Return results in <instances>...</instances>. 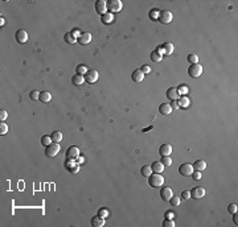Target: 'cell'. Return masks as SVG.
Returning a JSON list of instances; mask_svg holds the SVG:
<instances>
[{
	"mask_svg": "<svg viewBox=\"0 0 238 227\" xmlns=\"http://www.w3.org/2000/svg\"><path fill=\"white\" fill-rule=\"evenodd\" d=\"M148 184L151 188H161L164 184V177L161 176V173H152L148 177Z\"/></svg>",
	"mask_w": 238,
	"mask_h": 227,
	"instance_id": "cell-1",
	"label": "cell"
},
{
	"mask_svg": "<svg viewBox=\"0 0 238 227\" xmlns=\"http://www.w3.org/2000/svg\"><path fill=\"white\" fill-rule=\"evenodd\" d=\"M123 8V4L121 0H109L107 3V11L114 13V12H121Z\"/></svg>",
	"mask_w": 238,
	"mask_h": 227,
	"instance_id": "cell-2",
	"label": "cell"
},
{
	"mask_svg": "<svg viewBox=\"0 0 238 227\" xmlns=\"http://www.w3.org/2000/svg\"><path fill=\"white\" fill-rule=\"evenodd\" d=\"M188 74H189V77H192V78H198L202 74V66L200 63H193V65L189 66Z\"/></svg>",
	"mask_w": 238,
	"mask_h": 227,
	"instance_id": "cell-3",
	"label": "cell"
},
{
	"mask_svg": "<svg viewBox=\"0 0 238 227\" xmlns=\"http://www.w3.org/2000/svg\"><path fill=\"white\" fill-rule=\"evenodd\" d=\"M60 149H61V145H60V143H52L50 145L46 147L45 153H46L48 157H56V154L60 152Z\"/></svg>",
	"mask_w": 238,
	"mask_h": 227,
	"instance_id": "cell-4",
	"label": "cell"
},
{
	"mask_svg": "<svg viewBox=\"0 0 238 227\" xmlns=\"http://www.w3.org/2000/svg\"><path fill=\"white\" fill-rule=\"evenodd\" d=\"M65 156H66L67 160H74L75 161L78 158V156H79V149L75 145H71V147H69V148H67Z\"/></svg>",
	"mask_w": 238,
	"mask_h": 227,
	"instance_id": "cell-5",
	"label": "cell"
},
{
	"mask_svg": "<svg viewBox=\"0 0 238 227\" xmlns=\"http://www.w3.org/2000/svg\"><path fill=\"white\" fill-rule=\"evenodd\" d=\"M98 78H99V74H98L97 70H89L85 74V82L90 83V85H93V83L97 82Z\"/></svg>",
	"mask_w": 238,
	"mask_h": 227,
	"instance_id": "cell-6",
	"label": "cell"
},
{
	"mask_svg": "<svg viewBox=\"0 0 238 227\" xmlns=\"http://www.w3.org/2000/svg\"><path fill=\"white\" fill-rule=\"evenodd\" d=\"M172 19H173V15H172V12H169V11H161L160 12V15H159V21L163 23V24H169L171 21H172Z\"/></svg>",
	"mask_w": 238,
	"mask_h": 227,
	"instance_id": "cell-7",
	"label": "cell"
},
{
	"mask_svg": "<svg viewBox=\"0 0 238 227\" xmlns=\"http://www.w3.org/2000/svg\"><path fill=\"white\" fill-rule=\"evenodd\" d=\"M193 165L192 164H188V162H185V164H181L179 166V173L182 174V176H190V174L193 173Z\"/></svg>",
	"mask_w": 238,
	"mask_h": 227,
	"instance_id": "cell-8",
	"label": "cell"
},
{
	"mask_svg": "<svg viewBox=\"0 0 238 227\" xmlns=\"http://www.w3.org/2000/svg\"><path fill=\"white\" fill-rule=\"evenodd\" d=\"M95 11H97V13L99 15H105L107 11V2L105 0H97L95 2Z\"/></svg>",
	"mask_w": 238,
	"mask_h": 227,
	"instance_id": "cell-9",
	"label": "cell"
},
{
	"mask_svg": "<svg viewBox=\"0 0 238 227\" xmlns=\"http://www.w3.org/2000/svg\"><path fill=\"white\" fill-rule=\"evenodd\" d=\"M205 196V189L202 186H196L190 190V197L196 198V200H200V198H204Z\"/></svg>",
	"mask_w": 238,
	"mask_h": 227,
	"instance_id": "cell-10",
	"label": "cell"
},
{
	"mask_svg": "<svg viewBox=\"0 0 238 227\" xmlns=\"http://www.w3.org/2000/svg\"><path fill=\"white\" fill-rule=\"evenodd\" d=\"M65 166L71 174H75L79 172V164H77V161H74V160H67L65 162Z\"/></svg>",
	"mask_w": 238,
	"mask_h": 227,
	"instance_id": "cell-11",
	"label": "cell"
},
{
	"mask_svg": "<svg viewBox=\"0 0 238 227\" xmlns=\"http://www.w3.org/2000/svg\"><path fill=\"white\" fill-rule=\"evenodd\" d=\"M15 38L19 44H25L28 41V33L24 29H19L15 34Z\"/></svg>",
	"mask_w": 238,
	"mask_h": 227,
	"instance_id": "cell-12",
	"label": "cell"
},
{
	"mask_svg": "<svg viewBox=\"0 0 238 227\" xmlns=\"http://www.w3.org/2000/svg\"><path fill=\"white\" fill-rule=\"evenodd\" d=\"M131 78H132L134 82L140 83V82H143V79H144V73H143L140 69H136V70L132 71V75H131Z\"/></svg>",
	"mask_w": 238,
	"mask_h": 227,
	"instance_id": "cell-13",
	"label": "cell"
},
{
	"mask_svg": "<svg viewBox=\"0 0 238 227\" xmlns=\"http://www.w3.org/2000/svg\"><path fill=\"white\" fill-rule=\"evenodd\" d=\"M173 193H172V189L171 188H161L160 190V197L163 201H169L172 198Z\"/></svg>",
	"mask_w": 238,
	"mask_h": 227,
	"instance_id": "cell-14",
	"label": "cell"
},
{
	"mask_svg": "<svg viewBox=\"0 0 238 227\" xmlns=\"http://www.w3.org/2000/svg\"><path fill=\"white\" fill-rule=\"evenodd\" d=\"M90 41H91V34L87 33V32H83V33H81L79 38L77 40V42L81 44V45H87V44H90Z\"/></svg>",
	"mask_w": 238,
	"mask_h": 227,
	"instance_id": "cell-15",
	"label": "cell"
},
{
	"mask_svg": "<svg viewBox=\"0 0 238 227\" xmlns=\"http://www.w3.org/2000/svg\"><path fill=\"white\" fill-rule=\"evenodd\" d=\"M159 153H160V156H171V153H172V145L163 144L159 148Z\"/></svg>",
	"mask_w": 238,
	"mask_h": 227,
	"instance_id": "cell-16",
	"label": "cell"
},
{
	"mask_svg": "<svg viewBox=\"0 0 238 227\" xmlns=\"http://www.w3.org/2000/svg\"><path fill=\"white\" fill-rule=\"evenodd\" d=\"M167 98H168L169 101H177L179 94H177L176 87H169V89L167 90Z\"/></svg>",
	"mask_w": 238,
	"mask_h": 227,
	"instance_id": "cell-17",
	"label": "cell"
},
{
	"mask_svg": "<svg viewBox=\"0 0 238 227\" xmlns=\"http://www.w3.org/2000/svg\"><path fill=\"white\" fill-rule=\"evenodd\" d=\"M151 168H152V173H161L164 170V165L161 164V161H153L151 164Z\"/></svg>",
	"mask_w": 238,
	"mask_h": 227,
	"instance_id": "cell-18",
	"label": "cell"
},
{
	"mask_svg": "<svg viewBox=\"0 0 238 227\" xmlns=\"http://www.w3.org/2000/svg\"><path fill=\"white\" fill-rule=\"evenodd\" d=\"M91 226L93 227H103L105 226V218H102V217H94L93 219H91Z\"/></svg>",
	"mask_w": 238,
	"mask_h": 227,
	"instance_id": "cell-19",
	"label": "cell"
},
{
	"mask_svg": "<svg viewBox=\"0 0 238 227\" xmlns=\"http://www.w3.org/2000/svg\"><path fill=\"white\" fill-rule=\"evenodd\" d=\"M71 82H73V85H75V86L82 85V83H85V75H81V74H74V75H73V78H71Z\"/></svg>",
	"mask_w": 238,
	"mask_h": 227,
	"instance_id": "cell-20",
	"label": "cell"
},
{
	"mask_svg": "<svg viewBox=\"0 0 238 227\" xmlns=\"http://www.w3.org/2000/svg\"><path fill=\"white\" fill-rule=\"evenodd\" d=\"M38 99H40V102H42V103H49L52 101V95L49 91H41Z\"/></svg>",
	"mask_w": 238,
	"mask_h": 227,
	"instance_id": "cell-21",
	"label": "cell"
},
{
	"mask_svg": "<svg viewBox=\"0 0 238 227\" xmlns=\"http://www.w3.org/2000/svg\"><path fill=\"white\" fill-rule=\"evenodd\" d=\"M159 111H160V114H163V115H169L172 112V108H171L169 103H163V105H160V107H159Z\"/></svg>",
	"mask_w": 238,
	"mask_h": 227,
	"instance_id": "cell-22",
	"label": "cell"
},
{
	"mask_svg": "<svg viewBox=\"0 0 238 227\" xmlns=\"http://www.w3.org/2000/svg\"><path fill=\"white\" fill-rule=\"evenodd\" d=\"M206 168V162L204 160H197V161H194V164H193V169L194 170H198V172H202V170H205Z\"/></svg>",
	"mask_w": 238,
	"mask_h": 227,
	"instance_id": "cell-23",
	"label": "cell"
},
{
	"mask_svg": "<svg viewBox=\"0 0 238 227\" xmlns=\"http://www.w3.org/2000/svg\"><path fill=\"white\" fill-rule=\"evenodd\" d=\"M177 103H179L180 107H182V108H186V107H189L190 101H189V98L186 97V95H182V97H180V99L177 101Z\"/></svg>",
	"mask_w": 238,
	"mask_h": 227,
	"instance_id": "cell-24",
	"label": "cell"
},
{
	"mask_svg": "<svg viewBox=\"0 0 238 227\" xmlns=\"http://www.w3.org/2000/svg\"><path fill=\"white\" fill-rule=\"evenodd\" d=\"M114 21V15L111 12H106L105 15H102V23L103 24H111Z\"/></svg>",
	"mask_w": 238,
	"mask_h": 227,
	"instance_id": "cell-25",
	"label": "cell"
},
{
	"mask_svg": "<svg viewBox=\"0 0 238 227\" xmlns=\"http://www.w3.org/2000/svg\"><path fill=\"white\" fill-rule=\"evenodd\" d=\"M140 174H142L143 177H150L151 174H152V168H151V165H144V166H142Z\"/></svg>",
	"mask_w": 238,
	"mask_h": 227,
	"instance_id": "cell-26",
	"label": "cell"
},
{
	"mask_svg": "<svg viewBox=\"0 0 238 227\" xmlns=\"http://www.w3.org/2000/svg\"><path fill=\"white\" fill-rule=\"evenodd\" d=\"M163 49H164V54L169 55V54H172V53H173L175 46H173V44H171V42H165L164 45H163Z\"/></svg>",
	"mask_w": 238,
	"mask_h": 227,
	"instance_id": "cell-27",
	"label": "cell"
},
{
	"mask_svg": "<svg viewBox=\"0 0 238 227\" xmlns=\"http://www.w3.org/2000/svg\"><path fill=\"white\" fill-rule=\"evenodd\" d=\"M161 59H163V54L159 53L157 50H153L152 53H151V61H153V62H160Z\"/></svg>",
	"mask_w": 238,
	"mask_h": 227,
	"instance_id": "cell-28",
	"label": "cell"
},
{
	"mask_svg": "<svg viewBox=\"0 0 238 227\" xmlns=\"http://www.w3.org/2000/svg\"><path fill=\"white\" fill-rule=\"evenodd\" d=\"M50 137H52V141L53 143H60L62 140V133L60 132V131H54V132L50 135Z\"/></svg>",
	"mask_w": 238,
	"mask_h": 227,
	"instance_id": "cell-29",
	"label": "cell"
},
{
	"mask_svg": "<svg viewBox=\"0 0 238 227\" xmlns=\"http://www.w3.org/2000/svg\"><path fill=\"white\" fill-rule=\"evenodd\" d=\"M176 89H177V94H179V97H182V95H186V94L189 93L188 86H185V85H181V86L176 87Z\"/></svg>",
	"mask_w": 238,
	"mask_h": 227,
	"instance_id": "cell-30",
	"label": "cell"
},
{
	"mask_svg": "<svg viewBox=\"0 0 238 227\" xmlns=\"http://www.w3.org/2000/svg\"><path fill=\"white\" fill-rule=\"evenodd\" d=\"M63 38H65V41L67 44H75V42H77V38H75L71 33H66L65 36H63Z\"/></svg>",
	"mask_w": 238,
	"mask_h": 227,
	"instance_id": "cell-31",
	"label": "cell"
},
{
	"mask_svg": "<svg viewBox=\"0 0 238 227\" xmlns=\"http://www.w3.org/2000/svg\"><path fill=\"white\" fill-rule=\"evenodd\" d=\"M186 59H188V62L190 63V65H193V63H198V57H197V54H193V53L189 54Z\"/></svg>",
	"mask_w": 238,
	"mask_h": 227,
	"instance_id": "cell-32",
	"label": "cell"
},
{
	"mask_svg": "<svg viewBox=\"0 0 238 227\" xmlns=\"http://www.w3.org/2000/svg\"><path fill=\"white\" fill-rule=\"evenodd\" d=\"M161 164L164 165V166H171V165H172V158H171L169 156H163Z\"/></svg>",
	"mask_w": 238,
	"mask_h": 227,
	"instance_id": "cell-33",
	"label": "cell"
},
{
	"mask_svg": "<svg viewBox=\"0 0 238 227\" xmlns=\"http://www.w3.org/2000/svg\"><path fill=\"white\" fill-rule=\"evenodd\" d=\"M87 71H89V70H87V67H86L85 65H78V66H77V74L85 75Z\"/></svg>",
	"mask_w": 238,
	"mask_h": 227,
	"instance_id": "cell-34",
	"label": "cell"
},
{
	"mask_svg": "<svg viewBox=\"0 0 238 227\" xmlns=\"http://www.w3.org/2000/svg\"><path fill=\"white\" fill-rule=\"evenodd\" d=\"M52 143H53V141H52V137L50 136H42L41 137V144L44 145V147H48V145H50L52 144Z\"/></svg>",
	"mask_w": 238,
	"mask_h": 227,
	"instance_id": "cell-35",
	"label": "cell"
},
{
	"mask_svg": "<svg viewBox=\"0 0 238 227\" xmlns=\"http://www.w3.org/2000/svg\"><path fill=\"white\" fill-rule=\"evenodd\" d=\"M180 200H181V198H180V197H176V196H172V198H171V200H169L168 202H169V204H171V205H172V206H179V205H180Z\"/></svg>",
	"mask_w": 238,
	"mask_h": 227,
	"instance_id": "cell-36",
	"label": "cell"
},
{
	"mask_svg": "<svg viewBox=\"0 0 238 227\" xmlns=\"http://www.w3.org/2000/svg\"><path fill=\"white\" fill-rule=\"evenodd\" d=\"M159 15H160V11L159 9H152L150 11V17L152 20H157L159 19Z\"/></svg>",
	"mask_w": 238,
	"mask_h": 227,
	"instance_id": "cell-37",
	"label": "cell"
},
{
	"mask_svg": "<svg viewBox=\"0 0 238 227\" xmlns=\"http://www.w3.org/2000/svg\"><path fill=\"white\" fill-rule=\"evenodd\" d=\"M7 132H8V126L5 124L4 122H2V124H0V135H7Z\"/></svg>",
	"mask_w": 238,
	"mask_h": 227,
	"instance_id": "cell-38",
	"label": "cell"
},
{
	"mask_svg": "<svg viewBox=\"0 0 238 227\" xmlns=\"http://www.w3.org/2000/svg\"><path fill=\"white\" fill-rule=\"evenodd\" d=\"M237 210H238V206H237L236 204H230V205L228 206V211H229L230 214H236Z\"/></svg>",
	"mask_w": 238,
	"mask_h": 227,
	"instance_id": "cell-39",
	"label": "cell"
},
{
	"mask_svg": "<svg viewBox=\"0 0 238 227\" xmlns=\"http://www.w3.org/2000/svg\"><path fill=\"white\" fill-rule=\"evenodd\" d=\"M163 227H175V222L173 219H164V222H163Z\"/></svg>",
	"mask_w": 238,
	"mask_h": 227,
	"instance_id": "cell-40",
	"label": "cell"
},
{
	"mask_svg": "<svg viewBox=\"0 0 238 227\" xmlns=\"http://www.w3.org/2000/svg\"><path fill=\"white\" fill-rule=\"evenodd\" d=\"M29 98L32 99V101H36V99H38L40 98V91H31V94H29Z\"/></svg>",
	"mask_w": 238,
	"mask_h": 227,
	"instance_id": "cell-41",
	"label": "cell"
},
{
	"mask_svg": "<svg viewBox=\"0 0 238 227\" xmlns=\"http://www.w3.org/2000/svg\"><path fill=\"white\" fill-rule=\"evenodd\" d=\"M98 215L102 217V218H107V215H109V211H107L106 209H101V210L98 211Z\"/></svg>",
	"mask_w": 238,
	"mask_h": 227,
	"instance_id": "cell-42",
	"label": "cell"
},
{
	"mask_svg": "<svg viewBox=\"0 0 238 227\" xmlns=\"http://www.w3.org/2000/svg\"><path fill=\"white\" fill-rule=\"evenodd\" d=\"M190 176H192L193 178H194V180H200V178H201V172H198V170H193V173L192 174H190Z\"/></svg>",
	"mask_w": 238,
	"mask_h": 227,
	"instance_id": "cell-43",
	"label": "cell"
},
{
	"mask_svg": "<svg viewBox=\"0 0 238 227\" xmlns=\"http://www.w3.org/2000/svg\"><path fill=\"white\" fill-rule=\"evenodd\" d=\"M70 33H71V34H73V36H74V37H75V38H77V40L79 38V36H81V32H79V29H78V28H74V29H73V30H71V32H70Z\"/></svg>",
	"mask_w": 238,
	"mask_h": 227,
	"instance_id": "cell-44",
	"label": "cell"
},
{
	"mask_svg": "<svg viewBox=\"0 0 238 227\" xmlns=\"http://www.w3.org/2000/svg\"><path fill=\"white\" fill-rule=\"evenodd\" d=\"M140 70H142L144 74H148V73H151V71H152V70H151V67H150L148 65H143V66L140 67Z\"/></svg>",
	"mask_w": 238,
	"mask_h": 227,
	"instance_id": "cell-45",
	"label": "cell"
},
{
	"mask_svg": "<svg viewBox=\"0 0 238 227\" xmlns=\"http://www.w3.org/2000/svg\"><path fill=\"white\" fill-rule=\"evenodd\" d=\"M7 116H8V112H7L5 110H2V111H0V120L4 122V120L7 119Z\"/></svg>",
	"mask_w": 238,
	"mask_h": 227,
	"instance_id": "cell-46",
	"label": "cell"
},
{
	"mask_svg": "<svg viewBox=\"0 0 238 227\" xmlns=\"http://www.w3.org/2000/svg\"><path fill=\"white\" fill-rule=\"evenodd\" d=\"M180 198H182V200H189L190 198V192H188V190H185V192H182L181 193V197Z\"/></svg>",
	"mask_w": 238,
	"mask_h": 227,
	"instance_id": "cell-47",
	"label": "cell"
},
{
	"mask_svg": "<svg viewBox=\"0 0 238 227\" xmlns=\"http://www.w3.org/2000/svg\"><path fill=\"white\" fill-rule=\"evenodd\" d=\"M171 108H172V111H173V110H179V108H180V106H179L177 101H172V105H171Z\"/></svg>",
	"mask_w": 238,
	"mask_h": 227,
	"instance_id": "cell-48",
	"label": "cell"
},
{
	"mask_svg": "<svg viewBox=\"0 0 238 227\" xmlns=\"http://www.w3.org/2000/svg\"><path fill=\"white\" fill-rule=\"evenodd\" d=\"M173 217H175V214H173L172 211H168V213L165 214V218H167V219H173Z\"/></svg>",
	"mask_w": 238,
	"mask_h": 227,
	"instance_id": "cell-49",
	"label": "cell"
},
{
	"mask_svg": "<svg viewBox=\"0 0 238 227\" xmlns=\"http://www.w3.org/2000/svg\"><path fill=\"white\" fill-rule=\"evenodd\" d=\"M75 161H77V164H82V162H83V157L82 156H78V158Z\"/></svg>",
	"mask_w": 238,
	"mask_h": 227,
	"instance_id": "cell-50",
	"label": "cell"
},
{
	"mask_svg": "<svg viewBox=\"0 0 238 227\" xmlns=\"http://www.w3.org/2000/svg\"><path fill=\"white\" fill-rule=\"evenodd\" d=\"M237 219H238V217H237V213H236V214H233V221H234V223H236V225L238 223Z\"/></svg>",
	"mask_w": 238,
	"mask_h": 227,
	"instance_id": "cell-51",
	"label": "cell"
},
{
	"mask_svg": "<svg viewBox=\"0 0 238 227\" xmlns=\"http://www.w3.org/2000/svg\"><path fill=\"white\" fill-rule=\"evenodd\" d=\"M0 19H2V20H0V25H3V24H4V17H0Z\"/></svg>",
	"mask_w": 238,
	"mask_h": 227,
	"instance_id": "cell-52",
	"label": "cell"
}]
</instances>
